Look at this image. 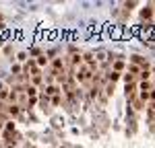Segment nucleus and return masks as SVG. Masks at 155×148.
<instances>
[{
	"label": "nucleus",
	"instance_id": "f257e3e1",
	"mask_svg": "<svg viewBox=\"0 0 155 148\" xmlns=\"http://www.w3.org/2000/svg\"><path fill=\"white\" fill-rule=\"evenodd\" d=\"M91 68L89 66H81L79 70H77V74H75V76H77V80L79 82H83V84H89L91 82Z\"/></svg>",
	"mask_w": 155,
	"mask_h": 148
},
{
	"label": "nucleus",
	"instance_id": "f03ea898",
	"mask_svg": "<svg viewBox=\"0 0 155 148\" xmlns=\"http://www.w3.org/2000/svg\"><path fill=\"white\" fill-rule=\"evenodd\" d=\"M83 62L89 64V68H91V70H95V68H97V60H95L91 54H85V56H83Z\"/></svg>",
	"mask_w": 155,
	"mask_h": 148
},
{
	"label": "nucleus",
	"instance_id": "7ed1b4c3",
	"mask_svg": "<svg viewBox=\"0 0 155 148\" xmlns=\"http://www.w3.org/2000/svg\"><path fill=\"white\" fill-rule=\"evenodd\" d=\"M35 93H37V89H35L33 84H25V95H27L29 99H33V97H35Z\"/></svg>",
	"mask_w": 155,
	"mask_h": 148
},
{
	"label": "nucleus",
	"instance_id": "20e7f679",
	"mask_svg": "<svg viewBox=\"0 0 155 148\" xmlns=\"http://www.w3.org/2000/svg\"><path fill=\"white\" fill-rule=\"evenodd\" d=\"M19 113H21V107L15 103V105H8V115H13V117H19Z\"/></svg>",
	"mask_w": 155,
	"mask_h": 148
},
{
	"label": "nucleus",
	"instance_id": "39448f33",
	"mask_svg": "<svg viewBox=\"0 0 155 148\" xmlns=\"http://www.w3.org/2000/svg\"><path fill=\"white\" fill-rule=\"evenodd\" d=\"M118 78H120V72H114V70H112V72H108V82H112V84H114Z\"/></svg>",
	"mask_w": 155,
	"mask_h": 148
},
{
	"label": "nucleus",
	"instance_id": "423d86ee",
	"mask_svg": "<svg viewBox=\"0 0 155 148\" xmlns=\"http://www.w3.org/2000/svg\"><path fill=\"white\" fill-rule=\"evenodd\" d=\"M132 62H135V64H139V66H143V70H147V62H143V58L141 56H132Z\"/></svg>",
	"mask_w": 155,
	"mask_h": 148
},
{
	"label": "nucleus",
	"instance_id": "0eeeda50",
	"mask_svg": "<svg viewBox=\"0 0 155 148\" xmlns=\"http://www.w3.org/2000/svg\"><path fill=\"white\" fill-rule=\"evenodd\" d=\"M6 99L10 101V93H8V89H2V91H0V103L6 101Z\"/></svg>",
	"mask_w": 155,
	"mask_h": 148
},
{
	"label": "nucleus",
	"instance_id": "6e6552de",
	"mask_svg": "<svg viewBox=\"0 0 155 148\" xmlns=\"http://www.w3.org/2000/svg\"><path fill=\"white\" fill-rule=\"evenodd\" d=\"M128 72H132V76H135V74H141L143 70H141L139 66H135V64H130V66H128Z\"/></svg>",
	"mask_w": 155,
	"mask_h": 148
},
{
	"label": "nucleus",
	"instance_id": "1a4fd4ad",
	"mask_svg": "<svg viewBox=\"0 0 155 148\" xmlns=\"http://www.w3.org/2000/svg\"><path fill=\"white\" fill-rule=\"evenodd\" d=\"M151 17V8H143L141 10V19H149Z\"/></svg>",
	"mask_w": 155,
	"mask_h": 148
},
{
	"label": "nucleus",
	"instance_id": "9d476101",
	"mask_svg": "<svg viewBox=\"0 0 155 148\" xmlns=\"http://www.w3.org/2000/svg\"><path fill=\"white\" fill-rule=\"evenodd\" d=\"M122 68H124V62H120V60H118V62H114V72H120Z\"/></svg>",
	"mask_w": 155,
	"mask_h": 148
},
{
	"label": "nucleus",
	"instance_id": "9b49d317",
	"mask_svg": "<svg viewBox=\"0 0 155 148\" xmlns=\"http://www.w3.org/2000/svg\"><path fill=\"white\" fill-rule=\"evenodd\" d=\"M139 76H141L143 80H149V76H151V72H149V70H143V72L139 74Z\"/></svg>",
	"mask_w": 155,
	"mask_h": 148
},
{
	"label": "nucleus",
	"instance_id": "f8f14e48",
	"mask_svg": "<svg viewBox=\"0 0 155 148\" xmlns=\"http://www.w3.org/2000/svg\"><path fill=\"white\" fill-rule=\"evenodd\" d=\"M6 132H13L15 134V121H6Z\"/></svg>",
	"mask_w": 155,
	"mask_h": 148
},
{
	"label": "nucleus",
	"instance_id": "ddd939ff",
	"mask_svg": "<svg viewBox=\"0 0 155 148\" xmlns=\"http://www.w3.org/2000/svg\"><path fill=\"white\" fill-rule=\"evenodd\" d=\"M56 93H58L56 86H48V89H46V95H56Z\"/></svg>",
	"mask_w": 155,
	"mask_h": 148
},
{
	"label": "nucleus",
	"instance_id": "4468645a",
	"mask_svg": "<svg viewBox=\"0 0 155 148\" xmlns=\"http://www.w3.org/2000/svg\"><path fill=\"white\" fill-rule=\"evenodd\" d=\"M37 64H39V66L48 64V58H46V56H39V58H37Z\"/></svg>",
	"mask_w": 155,
	"mask_h": 148
},
{
	"label": "nucleus",
	"instance_id": "2eb2a0df",
	"mask_svg": "<svg viewBox=\"0 0 155 148\" xmlns=\"http://www.w3.org/2000/svg\"><path fill=\"white\" fill-rule=\"evenodd\" d=\"M149 86H151L149 82H143V84H141V93H149Z\"/></svg>",
	"mask_w": 155,
	"mask_h": 148
},
{
	"label": "nucleus",
	"instance_id": "dca6fc26",
	"mask_svg": "<svg viewBox=\"0 0 155 148\" xmlns=\"http://www.w3.org/2000/svg\"><path fill=\"white\" fill-rule=\"evenodd\" d=\"M39 82H41V74H37V76H33V86H35V84H39Z\"/></svg>",
	"mask_w": 155,
	"mask_h": 148
},
{
	"label": "nucleus",
	"instance_id": "f3484780",
	"mask_svg": "<svg viewBox=\"0 0 155 148\" xmlns=\"http://www.w3.org/2000/svg\"><path fill=\"white\" fill-rule=\"evenodd\" d=\"M19 72H21V66L15 64V66H13V74H19Z\"/></svg>",
	"mask_w": 155,
	"mask_h": 148
},
{
	"label": "nucleus",
	"instance_id": "a211bd4d",
	"mask_svg": "<svg viewBox=\"0 0 155 148\" xmlns=\"http://www.w3.org/2000/svg\"><path fill=\"white\" fill-rule=\"evenodd\" d=\"M52 103H54V105H60V97H58V95H56V97L52 99Z\"/></svg>",
	"mask_w": 155,
	"mask_h": 148
},
{
	"label": "nucleus",
	"instance_id": "6ab92c4d",
	"mask_svg": "<svg viewBox=\"0 0 155 148\" xmlns=\"http://www.w3.org/2000/svg\"><path fill=\"white\" fill-rule=\"evenodd\" d=\"M4 123V115H2V111H0V126Z\"/></svg>",
	"mask_w": 155,
	"mask_h": 148
},
{
	"label": "nucleus",
	"instance_id": "aec40b11",
	"mask_svg": "<svg viewBox=\"0 0 155 148\" xmlns=\"http://www.w3.org/2000/svg\"><path fill=\"white\" fill-rule=\"evenodd\" d=\"M151 99H153V101H155V91H153V93H151Z\"/></svg>",
	"mask_w": 155,
	"mask_h": 148
},
{
	"label": "nucleus",
	"instance_id": "412c9836",
	"mask_svg": "<svg viewBox=\"0 0 155 148\" xmlns=\"http://www.w3.org/2000/svg\"><path fill=\"white\" fill-rule=\"evenodd\" d=\"M8 148H13V146H8Z\"/></svg>",
	"mask_w": 155,
	"mask_h": 148
}]
</instances>
